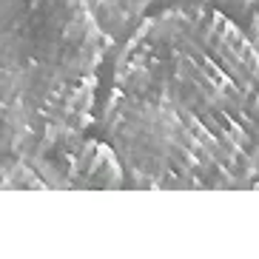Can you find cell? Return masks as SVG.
<instances>
[{
  "mask_svg": "<svg viewBox=\"0 0 259 259\" xmlns=\"http://www.w3.org/2000/svg\"><path fill=\"white\" fill-rule=\"evenodd\" d=\"M103 125L134 188L253 185L259 43L208 3L145 17L117 52Z\"/></svg>",
  "mask_w": 259,
  "mask_h": 259,
  "instance_id": "obj_1",
  "label": "cell"
},
{
  "mask_svg": "<svg viewBox=\"0 0 259 259\" xmlns=\"http://www.w3.org/2000/svg\"><path fill=\"white\" fill-rule=\"evenodd\" d=\"M108 49L85 0H0L3 162L83 137Z\"/></svg>",
  "mask_w": 259,
  "mask_h": 259,
  "instance_id": "obj_2",
  "label": "cell"
},
{
  "mask_svg": "<svg viewBox=\"0 0 259 259\" xmlns=\"http://www.w3.org/2000/svg\"><path fill=\"white\" fill-rule=\"evenodd\" d=\"M46 188L66 191H117L128 174L111 143L74 137L29 160Z\"/></svg>",
  "mask_w": 259,
  "mask_h": 259,
  "instance_id": "obj_3",
  "label": "cell"
},
{
  "mask_svg": "<svg viewBox=\"0 0 259 259\" xmlns=\"http://www.w3.org/2000/svg\"><path fill=\"white\" fill-rule=\"evenodd\" d=\"M151 3L154 0H85V6L111 49L122 46L145 23Z\"/></svg>",
  "mask_w": 259,
  "mask_h": 259,
  "instance_id": "obj_4",
  "label": "cell"
},
{
  "mask_svg": "<svg viewBox=\"0 0 259 259\" xmlns=\"http://www.w3.org/2000/svg\"><path fill=\"white\" fill-rule=\"evenodd\" d=\"M194 3H208V6H220V9H251L259 0H194Z\"/></svg>",
  "mask_w": 259,
  "mask_h": 259,
  "instance_id": "obj_5",
  "label": "cell"
},
{
  "mask_svg": "<svg viewBox=\"0 0 259 259\" xmlns=\"http://www.w3.org/2000/svg\"><path fill=\"white\" fill-rule=\"evenodd\" d=\"M248 31H251V37L259 43V3H256V9H253V15H251V23H248Z\"/></svg>",
  "mask_w": 259,
  "mask_h": 259,
  "instance_id": "obj_6",
  "label": "cell"
}]
</instances>
